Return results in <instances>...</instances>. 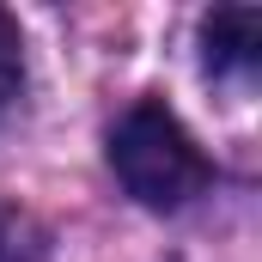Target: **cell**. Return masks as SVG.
<instances>
[{
    "instance_id": "3957f363",
    "label": "cell",
    "mask_w": 262,
    "mask_h": 262,
    "mask_svg": "<svg viewBox=\"0 0 262 262\" xmlns=\"http://www.w3.org/2000/svg\"><path fill=\"white\" fill-rule=\"evenodd\" d=\"M18 85H25V43H18L12 12L0 6V116H6V104L18 98Z\"/></svg>"
},
{
    "instance_id": "6da1fadb",
    "label": "cell",
    "mask_w": 262,
    "mask_h": 262,
    "mask_svg": "<svg viewBox=\"0 0 262 262\" xmlns=\"http://www.w3.org/2000/svg\"><path fill=\"white\" fill-rule=\"evenodd\" d=\"M110 165H116L122 189H128L140 207H159V213L189 207V201L213 183L207 152L189 140V128H183L159 98H140L128 116L116 122V134H110Z\"/></svg>"
},
{
    "instance_id": "7a4b0ae2",
    "label": "cell",
    "mask_w": 262,
    "mask_h": 262,
    "mask_svg": "<svg viewBox=\"0 0 262 262\" xmlns=\"http://www.w3.org/2000/svg\"><path fill=\"white\" fill-rule=\"evenodd\" d=\"M201 49H207V73H250L262 49V12L256 6H213L201 18Z\"/></svg>"
}]
</instances>
